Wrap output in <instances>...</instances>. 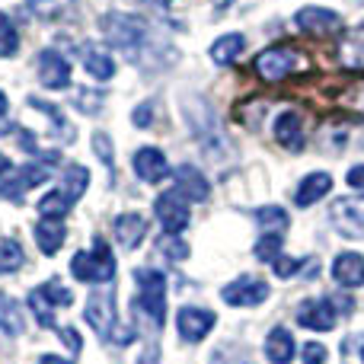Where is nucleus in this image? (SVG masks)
<instances>
[{"label": "nucleus", "instance_id": "obj_45", "mask_svg": "<svg viewBox=\"0 0 364 364\" xmlns=\"http://www.w3.org/2000/svg\"><path fill=\"white\" fill-rule=\"evenodd\" d=\"M157 361H160V355H157V352H147V361L141 358V364H157Z\"/></svg>", "mask_w": 364, "mask_h": 364}, {"label": "nucleus", "instance_id": "obj_28", "mask_svg": "<svg viewBox=\"0 0 364 364\" xmlns=\"http://www.w3.org/2000/svg\"><path fill=\"white\" fill-rule=\"evenodd\" d=\"M70 205H74V201H70L61 188H55V192L38 198V214H42V218H64V214L70 211Z\"/></svg>", "mask_w": 364, "mask_h": 364}, {"label": "nucleus", "instance_id": "obj_24", "mask_svg": "<svg viewBox=\"0 0 364 364\" xmlns=\"http://www.w3.org/2000/svg\"><path fill=\"white\" fill-rule=\"evenodd\" d=\"M243 48H246V38L240 36V32H227V36H220L218 42L211 45V58L218 64H233Z\"/></svg>", "mask_w": 364, "mask_h": 364}, {"label": "nucleus", "instance_id": "obj_21", "mask_svg": "<svg viewBox=\"0 0 364 364\" xmlns=\"http://www.w3.org/2000/svg\"><path fill=\"white\" fill-rule=\"evenodd\" d=\"M90 259H93V282L96 284H109L115 278V256L109 250V243L102 237H93V250H90Z\"/></svg>", "mask_w": 364, "mask_h": 364}, {"label": "nucleus", "instance_id": "obj_41", "mask_svg": "<svg viewBox=\"0 0 364 364\" xmlns=\"http://www.w3.org/2000/svg\"><path fill=\"white\" fill-rule=\"evenodd\" d=\"M132 122L138 128H147L154 122V102H141L138 109H134V115H132Z\"/></svg>", "mask_w": 364, "mask_h": 364}, {"label": "nucleus", "instance_id": "obj_43", "mask_svg": "<svg viewBox=\"0 0 364 364\" xmlns=\"http://www.w3.org/2000/svg\"><path fill=\"white\" fill-rule=\"evenodd\" d=\"M38 364H70V361L61 358V355H42V358H38Z\"/></svg>", "mask_w": 364, "mask_h": 364}, {"label": "nucleus", "instance_id": "obj_19", "mask_svg": "<svg viewBox=\"0 0 364 364\" xmlns=\"http://www.w3.org/2000/svg\"><path fill=\"white\" fill-rule=\"evenodd\" d=\"M275 141L288 151H301L304 147V125H301V115L297 112H282L275 119Z\"/></svg>", "mask_w": 364, "mask_h": 364}, {"label": "nucleus", "instance_id": "obj_29", "mask_svg": "<svg viewBox=\"0 0 364 364\" xmlns=\"http://www.w3.org/2000/svg\"><path fill=\"white\" fill-rule=\"evenodd\" d=\"M29 310H32V316L38 320V326H45V329H55L58 326V323H55V304H51L38 288L29 294Z\"/></svg>", "mask_w": 364, "mask_h": 364}, {"label": "nucleus", "instance_id": "obj_13", "mask_svg": "<svg viewBox=\"0 0 364 364\" xmlns=\"http://www.w3.org/2000/svg\"><path fill=\"white\" fill-rule=\"evenodd\" d=\"M134 173H138V179L151 182V186L164 182L166 176H170V164H166V154L160 151V147H141V151L134 154Z\"/></svg>", "mask_w": 364, "mask_h": 364}, {"label": "nucleus", "instance_id": "obj_47", "mask_svg": "<svg viewBox=\"0 0 364 364\" xmlns=\"http://www.w3.org/2000/svg\"><path fill=\"white\" fill-rule=\"evenodd\" d=\"M151 4H160V6H170L173 0H151Z\"/></svg>", "mask_w": 364, "mask_h": 364}, {"label": "nucleus", "instance_id": "obj_32", "mask_svg": "<svg viewBox=\"0 0 364 364\" xmlns=\"http://www.w3.org/2000/svg\"><path fill=\"white\" fill-rule=\"evenodd\" d=\"M29 106L42 109V112L48 115V119L58 125V132H61V138H64V141H74V125H68V119H64V115L58 112V109L51 106V102H42V100H36V96H32V100H29Z\"/></svg>", "mask_w": 364, "mask_h": 364}, {"label": "nucleus", "instance_id": "obj_5", "mask_svg": "<svg viewBox=\"0 0 364 364\" xmlns=\"http://www.w3.org/2000/svg\"><path fill=\"white\" fill-rule=\"evenodd\" d=\"M154 214H157V220L164 224L166 233L186 230L188 227V198L179 195L176 188H173V192H164L157 201H154Z\"/></svg>", "mask_w": 364, "mask_h": 364}, {"label": "nucleus", "instance_id": "obj_9", "mask_svg": "<svg viewBox=\"0 0 364 364\" xmlns=\"http://www.w3.org/2000/svg\"><path fill=\"white\" fill-rule=\"evenodd\" d=\"M294 26L304 32H310V36H329V32L342 29V16L336 10H329V6H304V10L294 13Z\"/></svg>", "mask_w": 364, "mask_h": 364}, {"label": "nucleus", "instance_id": "obj_31", "mask_svg": "<svg viewBox=\"0 0 364 364\" xmlns=\"http://www.w3.org/2000/svg\"><path fill=\"white\" fill-rule=\"evenodd\" d=\"M256 220L265 227V230H275V233H282L284 227H288V214H284V208H278V205L259 208V211H256Z\"/></svg>", "mask_w": 364, "mask_h": 364}, {"label": "nucleus", "instance_id": "obj_15", "mask_svg": "<svg viewBox=\"0 0 364 364\" xmlns=\"http://www.w3.org/2000/svg\"><path fill=\"white\" fill-rule=\"evenodd\" d=\"M333 278L342 288H361L364 284V256L361 252H339L333 262Z\"/></svg>", "mask_w": 364, "mask_h": 364}, {"label": "nucleus", "instance_id": "obj_39", "mask_svg": "<svg viewBox=\"0 0 364 364\" xmlns=\"http://www.w3.org/2000/svg\"><path fill=\"white\" fill-rule=\"evenodd\" d=\"M77 106H80L83 112H90V115L100 112V106H102V93H93V96H90L87 90H83V93H77Z\"/></svg>", "mask_w": 364, "mask_h": 364}, {"label": "nucleus", "instance_id": "obj_42", "mask_svg": "<svg viewBox=\"0 0 364 364\" xmlns=\"http://www.w3.org/2000/svg\"><path fill=\"white\" fill-rule=\"evenodd\" d=\"M346 182H348L352 188H358V192H364V164L352 166V170L346 173Z\"/></svg>", "mask_w": 364, "mask_h": 364}, {"label": "nucleus", "instance_id": "obj_25", "mask_svg": "<svg viewBox=\"0 0 364 364\" xmlns=\"http://www.w3.org/2000/svg\"><path fill=\"white\" fill-rule=\"evenodd\" d=\"M90 186V170L80 164H68V170H64V179H61V192L68 195L70 201H77L83 192H87Z\"/></svg>", "mask_w": 364, "mask_h": 364}, {"label": "nucleus", "instance_id": "obj_27", "mask_svg": "<svg viewBox=\"0 0 364 364\" xmlns=\"http://www.w3.org/2000/svg\"><path fill=\"white\" fill-rule=\"evenodd\" d=\"M0 329L6 336L23 333V310L16 307V301H10L6 294H0Z\"/></svg>", "mask_w": 364, "mask_h": 364}, {"label": "nucleus", "instance_id": "obj_3", "mask_svg": "<svg viewBox=\"0 0 364 364\" xmlns=\"http://www.w3.org/2000/svg\"><path fill=\"white\" fill-rule=\"evenodd\" d=\"M48 176H51V170L48 166H38V164H26V166H19V170H10L0 179V198L23 201V195L29 192V188L48 182Z\"/></svg>", "mask_w": 364, "mask_h": 364}, {"label": "nucleus", "instance_id": "obj_20", "mask_svg": "<svg viewBox=\"0 0 364 364\" xmlns=\"http://www.w3.org/2000/svg\"><path fill=\"white\" fill-rule=\"evenodd\" d=\"M64 237H68V230H64L61 218H42L36 224V243L45 256H55V252L61 250Z\"/></svg>", "mask_w": 364, "mask_h": 364}, {"label": "nucleus", "instance_id": "obj_34", "mask_svg": "<svg viewBox=\"0 0 364 364\" xmlns=\"http://www.w3.org/2000/svg\"><path fill=\"white\" fill-rule=\"evenodd\" d=\"M38 291H42V294L48 297L51 304H55V307H70V304H74V294H70V291L64 288V284L58 282V278H51V282H45Z\"/></svg>", "mask_w": 364, "mask_h": 364}, {"label": "nucleus", "instance_id": "obj_18", "mask_svg": "<svg viewBox=\"0 0 364 364\" xmlns=\"http://www.w3.org/2000/svg\"><path fill=\"white\" fill-rule=\"evenodd\" d=\"M173 179H176V192L186 195L188 201H205L208 195H211V186H208V179L201 176L195 166H179L176 173H173Z\"/></svg>", "mask_w": 364, "mask_h": 364}, {"label": "nucleus", "instance_id": "obj_37", "mask_svg": "<svg viewBox=\"0 0 364 364\" xmlns=\"http://www.w3.org/2000/svg\"><path fill=\"white\" fill-rule=\"evenodd\" d=\"M272 272H275L278 278H291L301 272V259H291V256H278L275 262H272Z\"/></svg>", "mask_w": 364, "mask_h": 364}, {"label": "nucleus", "instance_id": "obj_46", "mask_svg": "<svg viewBox=\"0 0 364 364\" xmlns=\"http://www.w3.org/2000/svg\"><path fill=\"white\" fill-rule=\"evenodd\" d=\"M6 109H10V102H6V96L0 93V115H6Z\"/></svg>", "mask_w": 364, "mask_h": 364}, {"label": "nucleus", "instance_id": "obj_44", "mask_svg": "<svg viewBox=\"0 0 364 364\" xmlns=\"http://www.w3.org/2000/svg\"><path fill=\"white\" fill-rule=\"evenodd\" d=\"M13 170V164H10V157H6V154H0V179L6 176V173Z\"/></svg>", "mask_w": 364, "mask_h": 364}, {"label": "nucleus", "instance_id": "obj_36", "mask_svg": "<svg viewBox=\"0 0 364 364\" xmlns=\"http://www.w3.org/2000/svg\"><path fill=\"white\" fill-rule=\"evenodd\" d=\"M93 151H96V157L102 160V164L109 166V170H112V141H109V134H102V132H96L93 134Z\"/></svg>", "mask_w": 364, "mask_h": 364}, {"label": "nucleus", "instance_id": "obj_14", "mask_svg": "<svg viewBox=\"0 0 364 364\" xmlns=\"http://www.w3.org/2000/svg\"><path fill=\"white\" fill-rule=\"evenodd\" d=\"M112 227H115V240H119L122 250H138L147 237V220L141 218V214H132V211L119 214Z\"/></svg>", "mask_w": 364, "mask_h": 364}, {"label": "nucleus", "instance_id": "obj_30", "mask_svg": "<svg viewBox=\"0 0 364 364\" xmlns=\"http://www.w3.org/2000/svg\"><path fill=\"white\" fill-rule=\"evenodd\" d=\"M19 51V32L13 19L0 10V58H13Z\"/></svg>", "mask_w": 364, "mask_h": 364}, {"label": "nucleus", "instance_id": "obj_23", "mask_svg": "<svg viewBox=\"0 0 364 364\" xmlns=\"http://www.w3.org/2000/svg\"><path fill=\"white\" fill-rule=\"evenodd\" d=\"M83 68H87V74L93 77V80H112L115 77V61L109 51L102 48H87L83 51Z\"/></svg>", "mask_w": 364, "mask_h": 364}, {"label": "nucleus", "instance_id": "obj_26", "mask_svg": "<svg viewBox=\"0 0 364 364\" xmlns=\"http://www.w3.org/2000/svg\"><path fill=\"white\" fill-rule=\"evenodd\" d=\"M23 246L16 240L0 237V275H13V272L23 269Z\"/></svg>", "mask_w": 364, "mask_h": 364}, {"label": "nucleus", "instance_id": "obj_11", "mask_svg": "<svg viewBox=\"0 0 364 364\" xmlns=\"http://www.w3.org/2000/svg\"><path fill=\"white\" fill-rule=\"evenodd\" d=\"M36 61H38V80H42V87H48V90L70 87V64L55 48L38 51Z\"/></svg>", "mask_w": 364, "mask_h": 364}, {"label": "nucleus", "instance_id": "obj_7", "mask_svg": "<svg viewBox=\"0 0 364 364\" xmlns=\"http://www.w3.org/2000/svg\"><path fill=\"white\" fill-rule=\"evenodd\" d=\"M297 323L314 333H329L336 329V304L329 297H310L297 307Z\"/></svg>", "mask_w": 364, "mask_h": 364}, {"label": "nucleus", "instance_id": "obj_22", "mask_svg": "<svg viewBox=\"0 0 364 364\" xmlns=\"http://www.w3.org/2000/svg\"><path fill=\"white\" fill-rule=\"evenodd\" d=\"M342 64L346 68H355V70H364V26H358V29L346 32L342 36Z\"/></svg>", "mask_w": 364, "mask_h": 364}, {"label": "nucleus", "instance_id": "obj_4", "mask_svg": "<svg viewBox=\"0 0 364 364\" xmlns=\"http://www.w3.org/2000/svg\"><path fill=\"white\" fill-rule=\"evenodd\" d=\"M102 29H106L109 42L119 48H134L138 42H144V23L132 13H109L102 19Z\"/></svg>", "mask_w": 364, "mask_h": 364}, {"label": "nucleus", "instance_id": "obj_6", "mask_svg": "<svg viewBox=\"0 0 364 364\" xmlns=\"http://www.w3.org/2000/svg\"><path fill=\"white\" fill-rule=\"evenodd\" d=\"M220 297H224L230 307H256V304H262L265 297H269V284L256 275H243L227 284V288L220 291Z\"/></svg>", "mask_w": 364, "mask_h": 364}, {"label": "nucleus", "instance_id": "obj_35", "mask_svg": "<svg viewBox=\"0 0 364 364\" xmlns=\"http://www.w3.org/2000/svg\"><path fill=\"white\" fill-rule=\"evenodd\" d=\"M160 250H164V256L173 259V262H182V259H188V246L182 243L176 233H166V237L160 240Z\"/></svg>", "mask_w": 364, "mask_h": 364}, {"label": "nucleus", "instance_id": "obj_48", "mask_svg": "<svg viewBox=\"0 0 364 364\" xmlns=\"http://www.w3.org/2000/svg\"><path fill=\"white\" fill-rule=\"evenodd\" d=\"M361 361H364V352H361Z\"/></svg>", "mask_w": 364, "mask_h": 364}, {"label": "nucleus", "instance_id": "obj_38", "mask_svg": "<svg viewBox=\"0 0 364 364\" xmlns=\"http://www.w3.org/2000/svg\"><path fill=\"white\" fill-rule=\"evenodd\" d=\"M301 358H304V364H326V348H323L320 342H307Z\"/></svg>", "mask_w": 364, "mask_h": 364}, {"label": "nucleus", "instance_id": "obj_17", "mask_svg": "<svg viewBox=\"0 0 364 364\" xmlns=\"http://www.w3.org/2000/svg\"><path fill=\"white\" fill-rule=\"evenodd\" d=\"M294 336H291V329L284 326H275L269 336H265V358L272 364H291L294 361Z\"/></svg>", "mask_w": 364, "mask_h": 364}, {"label": "nucleus", "instance_id": "obj_33", "mask_svg": "<svg viewBox=\"0 0 364 364\" xmlns=\"http://www.w3.org/2000/svg\"><path fill=\"white\" fill-rule=\"evenodd\" d=\"M278 256H282V233H265V237L256 243V259L275 262Z\"/></svg>", "mask_w": 364, "mask_h": 364}, {"label": "nucleus", "instance_id": "obj_1", "mask_svg": "<svg viewBox=\"0 0 364 364\" xmlns=\"http://www.w3.org/2000/svg\"><path fill=\"white\" fill-rule=\"evenodd\" d=\"M134 282L141 288V304L144 310L154 316L157 326H164L166 320V275H160L157 269H138L134 272Z\"/></svg>", "mask_w": 364, "mask_h": 364}, {"label": "nucleus", "instance_id": "obj_2", "mask_svg": "<svg viewBox=\"0 0 364 364\" xmlns=\"http://www.w3.org/2000/svg\"><path fill=\"white\" fill-rule=\"evenodd\" d=\"M301 68V55L294 48H284V45H275V48H265L262 55L256 58V74L262 77L265 83H278L288 74Z\"/></svg>", "mask_w": 364, "mask_h": 364}, {"label": "nucleus", "instance_id": "obj_40", "mask_svg": "<svg viewBox=\"0 0 364 364\" xmlns=\"http://www.w3.org/2000/svg\"><path fill=\"white\" fill-rule=\"evenodd\" d=\"M58 336H61V342L70 348V352H80L83 348V339H80V333H77L74 326H61L58 329Z\"/></svg>", "mask_w": 364, "mask_h": 364}, {"label": "nucleus", "instance_id": "obj_12", "mask_svg": "<svg viewBox=\"0 0 364 364\" xmlns=\"http://www.w3.org/2000/svg\"><path fill=\"white\" fill-rule=\"evenodd\" d=\"M176 329L186 342H201L214 329V314L201 307H182L176 316Z\"/></svg>", "mask_w": 364, "mask_h": 364}, {"label": "nucleus", "instance_id": "obj_10", "mask_svg": "<svg viewBox=\"0 0 364 364\" xmlns=\"http://www.w3.org/2000/svg\"><path fill=\"white\" fill-rule=\"evenodd\" d=\"M87 323L102 336V339H109V333H112V326H115V297H112V291H93V294H90Z\"/></svg>", "mask_w": 364, "mask_h": 364}, {"label": "nucleus", "instance_id": "obj_8", "mask_svg": "<svg viewBox=\"0 0 364 364\" xmlns=\"http://www.w3.org/2000/svg\"><path fill=\"white\" fill-rule=\"evenodd\" d=\"M329 218H333L336 230L346 233V237H364V198H339L329 211Z\"/></svg>", "mask_w": 364, "mask_h": 364}, {"label": "nucleus", "instance_id": "obj_16", "mask_svg": "<svg viewBox=\"0 0 364 364\" xmlns=\"http://www.w3.org/2000/svg\"><path fill=\"white\" fill-rule=\"evenodd\" d=\"M329 188H333V176H329V173H310V176H304L301 182H297L294 205L297 208L316 205L323 195H329Z\"/></svg>", "mask_w": 364, "mask_h": 364}]
</instances>
